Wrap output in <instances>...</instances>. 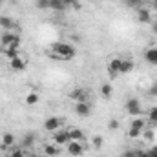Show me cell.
I'll use <instances>...</instances> for the list:
<instances>
[{
  "label": "cell",
  "instance_id": "44dd1931",
  "mask_svg": "<svg viewBox=\"0 0 157 157\" xmlns=\"http://www.w3.org/2000/svg\"><path fill=\"white\" fill-rule=\"evenodd\" d=\"M22 144H24V148H31L33 144H35V133H26L24 137H22Z\"/></svg>",
  "mask_w": 157,
  "mask_h": 157
},
{
  "label": "cell",
  "instance_id": "484cf974",
  "mask_svg": "<svg viewBox=\"0 0 157 157\" xmlns=\"http://www.w3.org/2000/svg\"><path fill=\"white\" fill-rule=\"evenodd\" d=\"M64 4H66V7L71 6L73 9H80V2L78 0H64Z\"/></svg>",
  "mask_w": 157,
  "mask_h": 157
},
{
  "label": "cell",
  "instance_id": "8992f818",
  "mask_svg": "<svg viewBox=\"0 0 157 157\" xmlns=\"http://www.w3.org/2000/svg\"><path fill=\"white\" fill-rule=\"evenodd\" d=\"M71 139H70V130H57L55 133H53V143L55 144H59V146H66L68 143H70Z\"/></svg>",
  "mask_w": 157,
  "mask_h": 157
},
{
  "label": "cell",
  "instance_id": "603a6c76",
  "mask_svg": "<svg viewBox=\"0 0 157 157\" xmlns=\"http://www.w3.org/2000/svg\"><path fill=\"white\" fill-rule=\"evenodd\" d=\"M101 95H102L104 99H110V97L113 95V88H112V84H108V82L102 84V86H101Z\"/></svg>",
  "mask_w": 157,
  "mask_h": 157
},
{
  "label": "cell",
  "instance_id": "52a82bcc",
  "mask_svg": "<svg viewBox=\"0 0 157 157\" xmlns=\"http://www.w3.org/2000/svg\"><path fill=\"white\" fill-rule=\"evenodd\" d=\"M62 128V119L59 117H48L44 121V130L46 132H51V133H55L57 130H60Z\"/></svg>",
  "mask_w": 157,
  "mask_h": 157
},
{
  "label": "cell",
  "instance_id": "7a4b0ae2",
  "mask_svg": "<svg viewBox=\"0 0 157 157\" xmlns=\"http://www.w3.org/2000/svg\"><path fill=\"white\" fill-rule=\"evenodd\" d=\"M144 126H146V121L143 117H133L130 122V128H128V137H132V139L141 137L144 132Z\"/></svg>",
  "mask_w": 157,
  "mask_h": 157
},
{
  "label": "cell",
  "instance_id": "83f0119b",
  "mask_svg": "<svg viewBox=\"0 0 157 157\" xmlns=\"http://www.w3.org/2000/svg\"><path fill=\"white\" fill-rule=\"evenodd\" d=\"M9 157H26V152L18 148V150H13V152H11V155H9Z\"/></svg>",
  "mask_w": 157,
  "mask_h": 157
},
{
  "label": "cell",
  "instance_id": "d590c367",
  "mask_svg": "<svg viewBox=\"0 0 157 157\" xmlns=\"http://www.w3.org/2000/svg\"><path fill=\"white\" fill-rule=\"evenodd\" d=\"M33 157H48V155H44V154H35Z\"/></svg>",
  "mask_w": 157,
  "mask_h": 157
},
{
  "label": "cell",
  "instance_id": "9c48e42d",
  "mask_svg": "<svg viewBox=\"0 0 157 157\" xmlns=\"http://www.w3.org/2000/svg\"><path fill=\"white\" fill-rule=\"evenodd\" d=\"M121 62H122L121 57H113V59L108 60V73H110L112 77L121 75Z\"/></svg>",
  "mask_w": 157,
  "mask_h": 157
},
{
  "label": "cell",
  "instance_id": "8fae6325",
  "mask_svg": "<svg viewBox=\"0 0 157 157\" xmlns=\"http://www.w3.org/2000/svg\"><path fill=\"white\" fill-rule=\"evenodd\" d=\"M70 99L75 101V102H86L88 101V91L84 88H75L71 93H70Z\"/></svg>",
  "mask_w": 157,
  "mask_h": 157
},
{
  "label": "cell",
  "instance_id": "d6986e66",
  "mask_svg": "<svg viewBox=\"0 0 157 157\" xmlns=\"http://www.w3.org/2000/svg\"><path fill=\"white\" fill-rule=\"evenodd\" d=\"M4 55L7 57V60H11V59L18 57V55H20V46H11V48H6V49H4Z\"/></svg>",
  "mask_w": 157,
  "mask_h": 157
},
{
  "label": "cell",
  "instance_id": "4dcf8cb0",
  "mask_svg": "<svg viewBox=\"0 0 157 157\" xmlns=\"http://www.w3.org/2000/svg\"><path fill=\"white\" fill-rule=\"evenodd\" d=\"M154 137H155V133H154V132H150V130H148V132H144V139H146V141H154Z\"/></svg>",
  "mask_w": 157,
  "mask_h": 157
},
{
  "label": "cell",
  "instance_id": "8d00e7d4",
  "mask_svg": "<svg viewBox=\"0 0 157 157\" xmlns=\"http://www.w3.org/2000/svg\"><path fill=\"white\" fill-rule=\"evenodd\" d=\"M0 53H4V46L2 44H0Z\"/></svg>",
  "mask_w": 157,
  "mask_h": 157
},
{
  "label": "cell",
  "instance_id": "30bf717a",
  "mask_svg": "<svg viewBox=\"0 0 157 157\" xmlns=\"http://www.w3.org/2000/svg\"><path fill=\"white\" fill-rule=\"evenodd\" d=\"M135 17H137V22H139V24H150V22H152V13H150V9H146V7H137Z\"/></svg>",
  "mask_w": 157,
  "mask_h": 157
},
{
  "label": "cell",
  "instance_id": "277c9868",
  "mask_svg": "<svg viewBox=\"0 0 157 157\" xmlns=\"http://www.w3.org/2000/svg\"><path fill=\"white\" fill-rule=\"evenodd\" d=\"M126 112H128L132 117H139L141 112H143V108H141V101H139L137 97L128 99V101H126Z\"/></svg>",
  "mask_w": 157,
  "mask_h": 157
},
{
  "label": "cell",
  "instance_id": "836d02e7",
  "mask_svg": "<svg viewBox=\"0 0 157 157\" xmlns=\"http://www.w3.org/2000/svg\"><path fill=\"white\" fill-rule=\"evenodd\" d=\"M152 6H154V9H157V0H152Z\"/></svg>",
  "mask_w": 157,
  "mask_h": 157
},
{
  "label": "cell",
  "instance_id": "1f68e13d",
  "mask_svg": "<svg viewBox=\"0 0 157 157\" xmlns=\"http://www.w3.org/2000/svg\"><path fill=\"white\" fill-rule=\"evenodd\" d=\"M139 155V150H130V152H126L122 157H137Z\"/></svg>",
  "mask_w": 157,
  "mask_h": 157
},
{
  "label": "cell",
  "instance_id": "3957f363",
  "mask_svg": "<svg viewBox=\"0 0 157 157\" xmlns=\"http://www.w3.org/2000/svg\"><path fill=\"white\" fill-rule=\"evenodd\" d=\"M0 44L4 46V49L11 48V46H20V37L17 33H13V31H4L0 35Z\"/></svg>",
  "mask_w": 157,
  "mask_h": 157
},
{
  "label": "cell",
  "instance_id": "f35d334b",
  "mask_svg": "<svg viewBox=\"0 0 157 157\" xmlns=\"http://www.w3.org/2000/svg\"><path fill=\"white\" fill-rule=\"evenodd\" d=\"M0 4H2V0H0Z\"/></svg>",
  "mask_w": 157,
  "mask_h": 157
},
{
  "label": "cell",
  "instance_id": "9a60e30c",
  "mask_svg": "<svg viewBox=\"0 0 157 157\" xmlns=\"http://www.w3.org/2000/svg\"><path fill=\"white\" fill-rule=\"evenodd\" d=\"M133 68H135V62L132 59H122V62H121V75H128L130 71H133Z\"/></svg>",
  "mask_w": 157,
  "mask_h": 157
},
{
  "label": "cell",
  "instance_id": "74e56055",
  "mask_svg": "<svg viewBox=\"0 0 157 157\" xmlns=\"http://www.w3.org/2000/svg\"><path fill=\"white\" fill-rule=\"evenodd\" d=\"M152 150H154V152H155V154H157V144H155V146H154V148H152Z\"/></svg>",
  "mask_w": 157,
  "mask_h": 157
},
{
  "label": "cell",
  "instance_id": "cb8c5ba5",
  "mask_svg": "<svg viewBox=\"0 0 157 157\" xmlns=\"http://www.w3.org/2000/svg\"><path fill=\"white\" fill-rule=\"evenodd\" d=\"M102 143H104L102 135H93V139H91V144H93V148H101V146H102Z\"/></svg>",
  "mask_w": 157,
  "mask_h": 157
},
{
  "label": "cell",
  "instance_id": "4316f807",
  "mask_svg": "<svg viewBox=\"0 0 157 157\" xmlns=\"http://www.w3.org/2000/svg\"><path fill=\"white\" fill-rule=\"evenodd\" d=\"M39 9H49V0H37Z\"/></svg>",
  "mask_w": 157,
  "mask_h": 157
},
{
  "label": "cell",
  "instance_id": "ffe728a7",
  "mask_svg": "<svg viewBox=\"0 0 157 157\" xmlns=\"http://www.w3.org/2000/svg\"><path fill=\"white\" fill-rule=\"evenodd\" d=\"M70 139L71 141H84V132L80 128H70Z\"/></svg>",
  "mask_w": 157,
  "mask_h": 157
},
{
  "label": "cell",
  "instance_id": "ba28073f",
  "mask_svg": "<svg viewBox=\"0 0 157 157\" xmlns=\"http://www.w3.org/2000/svg\"><path fill=\"white\" fill-rule=\"evenodd\" d=\"M9 68H11L13 71H24V70L28 68V60H26V57L18 55V57L11 59V60H9Z\"/></svg>",
  "mask_w": 157,
  "mask_h": 157
},
{
  "label": "cell",
  "instance_id": "5b68a950",
  "mask_svg": "<svg viewBox=\"0 0 157 157\" xmlns=\"http://www.w3.org/2000/svg\"><path fill=\"white\" fill-rule=\"evenodd\" d=\"M66 152L71 157H78L86 152V146L82 144V141H70V143L66 144Z\"/></svg>",
  "mask_w": 157,
  "mask_h": 157
},
{
  "label": "cell",
  "instance_id": "f1b7e54d",
  "mask_svg": "<svg viewBox=\"0 0 157 157\" xmlns=\"http://www.w3.org/2000/svg\"><path fill=\"white\" fill-rule=\"evenodd\" d=\"M108 128H110V130H117L119 128V121L117 119H112V121L108 122Z\"/></svg>",
  "mask_w": 157,
  "mask_h": 157
},
{
  "label": "cell",
  "instance_id": "f546056e",
  "mask_svg": "<svg viewBox=\"0 0 157 157\" xmlns=\"http://www.w3.org/2000/svg\"><path fill=\"white\" fill-rule=\"evenodd\" d=\"M124 2H126L128 7H137V6L141 4V0H124Z\"/></svg>",
  "mask_w": 157,
  "mask_h": 157
},
{
  "label": "cell",
  "instance_id": "e0dca14e",
  "mask_svg": "<svg viewBox=\"0 0 157 157\" xmlns=\"http://www.w3.org/2000/svg\"><path fill=\"white\" fill-rule=\"evenodd\" d=\"M15 139H17V137H15L11 132H6V133L2 135V144H0V146H2V148H11V146L15 144Z\"/></svg>",
  "mask_w": 157,
  "mask_h": 157
},
{
  "label": "cell",
  "instance_id": "7c38bea8",
  "mask_svg": "<svg viewBox=\"0 0 157 157\" xmlns=\"http://www.w3.org/2000/svg\"><path fill=\"white\" fill-rule=\"evenodd\" d=\"M75 113H77L78 117H88V115L91 113L90 102H88V101H86V102H75Z\"/></svg>",
  "mask_w": 157,
  "mask_h": 157
},
{
  "label": "cell",
  "instance_id": "ac0fdd59",
  "mask_svg": "<svg viewBox=\"0 0 157 157\" xmlns=\"http://www.w3.org/2000/svg\"><path fill=\"white\" fill-rule=\"evenodd\" d=\"M44 155L48 157H57L60 154V150H59V144H44Z\"/></svg>",
  "mask_w": 157,
  "mask_h": 157
},
{
  "label": "cell",
  "instance_id": "6da1fadb",
  "mask_svg": "<svg viewBox=\"0 0 157 157\" xmlns=\"http://www.w3.org/2000/svg\"><path fill=\"white\" fill-rule=\"evenodd\" d=\"M49 57L57 59V60H71L75 57V48L68 42H55L49 51H48Z\"/></svg>",
  "mask_w": 157,
  "mask_h": 157
},
{
  "label": "cell",
  "instance_id": "5bb4252c",
  "mask_svg": "<svg viewBox=\"0 0 157 157\" xmlns=\"http://www.w3.org/2000/svg\"><path fill=\"white\" fill-rule=\"evenodd\" d=\"M144 60L152 66H157V48H148L144 51Z\"/></svg>",
  "mask_w": 157,
  "mask_h": 157
},
{
  "label": "cell",
  "instance_id": "d6a6232c",
  "mask_svg": "<svg viewBox=\"0 0 157 157\" xmlns=\"http://www.w3.org/2000/svg\"><path fill=\"white\" fill-rule=\"evenodd\" d=\"M150 95L157 97V82H155V84H152V88H150Z\"/></svg>",
  "mask_w": 157,
  "mask_h": 157
},
{
  "label": "cell",
  "instance_id": "d4e9b609",
  "mask_svg": "<svg viewBox=\"0 0 157 157\" xmlns=\"http://www.w3.org/2000/svg\"><path fill=\"white\" fill-rule=\"evenodd\" d=\"M148 121L150 122H157V106L148 110Z\"/></svg>",
  "mask_w": 157,
  "mask_h": 157
},
{
  "label": "cell",
  "instance_id": "7402d4cb",
  "mask_svg": "<svg viewBox=\"0 0 157 157\" xmlns=\"http://www.w3.org/2000/svg\"><path fill=\"white\" fill-rule=\"evenodd\" d=\"M49 9H53V11H64L66 4H64V0H49Z\"/></svg>",
  "mask_w": 157,
  "mask_h": 157
},
{
  "label": "cell",
  "instance_id": "e575fe53",
  "mask_svg": "<svg viewBox=\"0 0 157 157\" xmlns=\"http://www.w3.org/2000/svg\"><path fill=\"white\" fill-rule=\"evenodd\" d=\"M154 31H155V35H157V20L154 22Z\"/></svg>",
  "mask_w": 157,
  "mask_h": 157
},
{
  "label": "cell",
  "instance_id": "4fadbf2b",
  "mask_svg": "<svg viewBox=\"0 0 157 157\" xmlns=\"http://www.w3.org/2000/svg\"><path fill=\"white\" fill-rule=\"evenodd\" d=\"M15 26H17V22H15L11 17H6V15L0 17V28H2L4 31H13Z\"/></svg>",
  "mask_w": 157,
  "mask_h": 157
},
{
  "label": "cell",
  "instance_id": "2e32d148",
  "mask_svg": "<svg viewBox=\"0 0 157 157\" xmlns=\"http://www.w3.org/2000/svg\"><path fill=\"white\" fill-rule=\"evenodd\" d=\"M39 101H40V93L37 90H31V91L26 95V104H28V106H35V104H39Z\"/></svg>",
  "mask_w": 157,
  "mask_h": 157
}]
</instances>
